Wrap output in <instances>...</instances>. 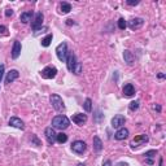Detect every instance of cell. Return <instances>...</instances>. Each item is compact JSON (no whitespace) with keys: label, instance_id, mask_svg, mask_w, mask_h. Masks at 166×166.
<instances>
[{"label":"cell","instance_id":"cell-1","mask_svg":"<svg viewBox=\"0 0 166 166\" xmlns=\"http://www.w3.org/2000/svg\"><path fill=\"white\" fill-rule=\"evenodd\" d=\"M69 124H70V121H69V118L66 117V116H56V117L52 120V127H55V129H59V130H65L69 127Z\"/></svg>","mask_w":166,"mask_h":166},{"label":"cell","instance_id":"cell-2","mask_svg":"<svg viewBox=\"0 0 166 166\" xmlns=\"http://www.w3.org/2000/svg\"><path fill=\"white\" fill-rule=\"evenodd\" d=\"M49 103H51L52 108H53L56 112H64V110H65V105H64V101H62V99L60 95H56V93L51 95Z\"/></svg>","mask_w":166,"mask_h":166},{"label":"cell","instance_id":"cell-3","mask_svg":"<svg viewBox=\"0 0 166 166\" xmlns=\"http://www.w3.org/2000/svg\"><path fill=\"white\" fill-rule=\"evenodd\" d=\"M68 44L65 43V42H62V43H60L59 46H57L56 48V55L57 57H59L60 61H66V57H68Z\"/></svg>","mask_w":166,"mask_h":166},{"label":"cell","instance_id":"cell-4","mask_svg":"<svg viewBox=\"0 0 166 166\" xmlns=\"http://www.w3.org/2000/svg\"><path fill=\"white\" fill-rule=\"evenodd\" d=\"M56 74H57V69L55 68V66H46V68L40 71L42 78H44V79H52L56 77Z\"/></svg>","mask_w":166,"mask_h":166},{"label":"cell","instance_id":"cell-5","mask_svg":"<svg viewBox=\"0 0 166 166\" xmlns=\"http://www.w3.org/2000/svg\"><path fill=\"white\" fill-rule=\"evenodd\" d=\"M148 142V135L145 134H142V135H138V136H135L134 139L131 140V143H130V145H131V148H138V147L145 144V143Z\"/></svg>","mask_w":166,"mask_h":166},{"label":"cell","instance_id":"cell-6","mask_svg":"<svg viewBox=\"0 0 166 166\" xmlns=\"http://www.w3.org/2000/svg\"><path fill=\"white\" fill-rule=\"evenodd\" d=\"M86 149H87V144L84 142H82V140H75L71 144V151L78 154H82L83 152H86Z\"/></svg>","mask_w":166,"mask_h":166},{"label":"cell","instance_id":"cell-7","mask_svg":"<svg viewBox=\"0 0 166 166\" xmlns=\"http://www.w3.org/2000/svg\"><path fill=\"white\" fill-rule=\"evenodd\" d=\"M77 64H78V61H77L75 55H74L73 52H69V53H68V57H66V65H68V70L73 73L74 69H75V65H77Z\"/></svg>","mask_w":166,"mask_h":166},{"label":"cell","instance_id":"cell-8","mask_svg":"<svg viewBox=\"0 0 166 166\" xmlns=\"http://www.w3.org/2000/svg\"><path fill=\"white\" fill-rule=\"evenodd\" d=\"M43 18H44L43 13H42V12H38L37 15H35L34 21L31 22V29L35 30V31H38V30H39L40 27H42V24H43Z\"/></svg>","mask_w":166,"mask_h":166},{"label":"cell","instance_id":"cell-9","mask_svg":"<svg viewBox=\"0 0 166 166\" xmlns=\"http://www.w3.org/2000/svg\"><path fill=\"white\" fill-rule=\"evenodd\" d=\"M144 25V20L140 17H136V18H132V20H130L127 22V26L130 27L131 30H138L140 29V27Z\"/></svg>","mask_w":166,"mask_h":166},{"label":"cell","instance_id":"cell-10","mask_svg":"<svg viewBox=\"0 0 166 166\" xmlns=\"http://www.w3.org/2000/svg\"><path fill=\"white\" fill-rule=\"evenodd\" d=\"M124 122H126V118H124V116H122V114H117L112 118V126L114 127V129H121L124 124Z\"/></svg>","mask_w":166,"mask_h":166},{"label":"cell","instance_id":"cell-11","mask_svg":"<svg viewBox=\"0 0 166 166\" xmlns=\"http://www.w3.org/2000/svg\"><path fill=\"white\" fill-rule=\"evenodd\" d=\"M44 134H46V138L47 140H48L49 144H53L55 142H56V132H55L53 127H47L46 130H44Z\"/></svg>","mask_w":166,"mask_h":166},{"label":"cell","instance_id":"cell-12","mask_svg":"<svg viewBox=\"0 0 166 166\" xmlns=\"http://www.w3.org/2000/svg\"><path fill=\"white\" fill-rule=\"evenodd\" d=\"M21 49H22L21 43H20L18 40H15V43H13V47H12V59H13V60L18 59V56L21 55Z\"/></svg>","mask_w":166,"mask_h":166},{"label":"cell","instance_id":"cell-13","mask_svg":"<svg viewBox=\"0 0 166 166\" xmlns=\"http://www.w3.org/2000/svg\"><path fill=\"white\" fill-rule=\"evenodd\" d=\"M73 122L77 123L78 126H83V124L87 122V116L81 114V113H77V114L73 116Z\"/></svg>","mask_w":166,"mask_h":166},{"label":"cell","instance_id":"cell-14","mask_svg":"<svg viewBox=\"0 0 166 166\" xmlns=\"http://www.w3.org/2000/svg\"><path fill=\"white\" fill-rule=\"evenodd\" d=\"M129 130L127 129H124V127H122V129H118V131L114 134V138L117 140H124V139H127L129 138Z\"/></svg>","mask_w":166,"mask_h":166},{"label":"cell","instance_id":"cell-15","mask_svg":"<svg viewBox=\"0 0 166 166\" xmlns=\"http://www.w3.org/2000/svg\"><path fill=\"white\" fill-rule=\"evenodd\" d=\"M20 77V73H18L16 69H12V70H9L8 71V74H7V78H5V83H12V82H15L16 79Z\"/></svg>","mask_w":166,"mask_h":166},{"label":"cell","instance_id":"cell-16","mask_svg":"<svg viewBox=\"0 0 166 166\" xmlns=\"http://www.w3.org/2000/svg\"><path fill=\"white\" fill-rule=\"evenodd\" d=\"M9 126L16 127V129H20V130L25 129V123L22 122L18 117H12V118H10V120H9Z\"/></svg>","mask_w":166,"mask_h":166},{"label":"cell","instance_id":"cell-17","mask_svg":"<svg viewBox=\"0 0 166 166\" xmlns=\"http://www.w3.org/2000/svg\"><path fill=\"white\" fill-rule=\"evenodd\" d=\"M123 59H124V62H126L127 65H132L135 61L134 55H132V52L129 51V49H124L123 51Z\"/></svg>","mask_w":166,"mask_h":166},{"label":"cell","instance_id":"cell-18","mask_svg":"<svg viewBox=\"0 0 166 166\" xmlns=\"http://www.w3.org/2000/svg\"><path fill=\"white\" fill-rule=\"evenodd\" d=\"M134 93H135V87L131 84V83H127V84H124V87H123V95L126 96V98H131Z\"/></svg>","mask_w":166,"mask_h":166},{"label":"cell","instance_id":"cell-19","mask_svg":"<svg viewBox=\"0 0 166 166\" xmlns=\"http://www.w3.org/2000/svg\"><path fill=\"white\" fill-rule=\"evenodd\" d=\"M34 16V12L33 10H27V12H24V13H21V16H20V20L22 24H27L29 21H31V17Z\"/></svg>","mask_w":166,"mask_h":166},{"label":"cell","instance_id":"cell-20","mask_svg":"<svg viewBox=\"0 0 166 166\" xmlns=\"http://www.w3.org/2000/svg\"><path fill=\"white\" fill-rule=\"evenodd\" d=\"M93 149L95 152H101L103 149V142L99 136H93Z\"/></svg>","mask_w":166,"mask_h":166},{"label":"cell","instance_id":"cell-21","mask_svg":"<svg viewBox=\"0 0 166 166\" xmlns=\"http://www.w3.org/2000/svg\"><path fill=\"white\" fill-rule=\"evenodd\" d=\"M70 10H71V5L69 4V3L62 1L61 4H60V13H62V15H66V13H69Z\"/></svg>","mask_w":166,"mask_h":166},{"label":"cell","instance_id":"cell-22","mask_svg":"<svg viewBox=\"0 0 166 166\" xmlns=\"http://www.w3.org/2000/svg\"><path fill=\"white\" fill-rule=\"evenodd\" d=\"M52 39H53V35H52V34H48L46 38H43V39H42V46H43V47H48L49 44H51Z\"/></svg>","mask_w":166,"mask_h":166},{"label":"cell","instance_id":"cell-23","mask_svg":"<svg viewBox=\"0 0 166 166\" xmlns=\"http://www.w3.org/2000/svg\"><path fill=\"white\" fill-rule=\"evenodd\" d=\"M66 140H68V135L64 134V132H60V134L56 135V142L60 143V144H62V143H65Z\"/></svg>","mask_w":166,"mask_h":166},{"label":"cell","instance_id":"cell-24","mask_svg":"<svg viewBox=\"0 0 166 166\" xmlns=\"http://www.w3.org/2000/svg\"><path fill=\"white\" fill-rule=\"evenodd\" d=\"M83 108H84V110L87 113H90L91 110H92V100H91V99H86L84 104H83Z\"/></svg>","mask_w":166,"mask_h":166},{"label":"cell","instance_id":"cell-25","mask_svg":"<svg viewBox=\"0 0 166 166\" xmlns=\"http://www.w3.org/2000/svg\"><path fill=\"white\" fill-rule=\"evenodd\" d=\"M139 100H136V101H131V103H130V105H129V108H130V110H132V112H134V110H136L138 108H139Z\"/></svg>","mask_w":166,"mask_h":166},{"label":"cell","instance_id":"cell-26","mask_svg":"<svg viewBox=\"0 0 166 166\" xmlns=\"http://www.w3.org/2000/svg\"><path fill=\"white\" fill-rule=\"evenodd\" d=\"M118 27H120L121 30H124L127 27V22L123 20V18H120V20H118Z\"/></svg>","mask_w":166,"mask_h":166},{"label":"cell","instance_id":"cell-27","mask_svg":"<svg viewBox=\"0 0 166 166\" xmlns=\"http://www.w3.org/2000/svg\"><path fill=\"white\" fill-rule=\"evenodd\" d=\"M8 35V29L7 26H0V37H7Z\"/></svg>","mask_w":166,"mask_h":166},{"label":"cell","instance_id":"cell-28","mask_svg":"<svg viewBox=\"0 0 166 166\" xmlns=\"http://www.w3.org/2000/svg\"><path fill=\"white\" fill-rule=\"evenodd\" d=\"M73 73H74V74H77V75L82 73V64H81V62H78V64L75 65V69H74Z\"/></svg>","mask_w":166,"mask_h":166},{"label":"cell","instance_id":"cell-29","mask_svg":"<svg viewBox=\"0 0 166 166\" xmlns=\"http://www.w3.org/2000/svg\"><path fill=\"white\" fill-rule=\"evenodd\" d=\"M156 154H157V151H154V149H153V151H148V152H145L144 156H145V158H151V157L156 156Z\"/></svg>","mask_w":166,"mask_h":166},{"label":"cell","instance_id":"cell-30","mask_svg":"<svg viewBox=\"0 0 166 166\" xmlns=\"http://www.w3.org/2000/svg\"><path fill=\"white\" fill-rule=\"evenodd\" d=\"M31 140H33V143H34V144L37 145V147H39V145L42 144V143H40V140L38 139V138L35 136V135H31Z\"/></svg>","mask_w":166,"mask_h":166},{"label":"cell","instance_id":"cell-31","mask_svg":"<svg viewBox=\"0 0 166 166\" xmlns=\"http://www.w3.org/2000/svg\"><path fill=\"white\" fill-rule=\"evenodd\" d=\"M126 3L129 5H138V4H139V0H127Z\"/></svg>","mask_w":166,"mask_h":166},{"label":"cell","instance_id":"cell-32","mask_svg":"<svg viewBox=\"0 0 166 166\" xmlns=\"http://www.w3.org/2000/svg\"><path fill=\"white\" fill-rule=\"evenodd\" d=\"M4 65H3V64H0V81H1L3 79V75H4Z\"/></svg>","mask_w":166,"mask_h":166},{"label":"cell","instance_id":"cell-33","mask_svg":"<svg viewBox=\"0 0 166 166\" xmlns=\"http://www.w3.org/2000/svg\"><path fill=\"white\" fill-rule=\"evenodd\" d=\"M5 16H7V17H12V16H13V10L12 9H7V10H5Z\"/></svg>","mask_w":166,"mask_h":166},{"label":"cell","instance_id":"cell-34","mask_svg":"<svg viewBox=\"0 0 166 166\" xmlns=\"http://www.w3.org/2000/svg\"><path fill=\"white\" fill-rule=\"evenodd\" d=\"M153 109H156L157 112H160V110H161V107H160V105H156V104H154V105H153Z\"/></svg>","mask_w":166,"mask_h":166},{"label":"cell","instance_id":"cell-35","mask_svg":"<svg viewBox=\"0 0 166 166\" xmlns=\"http://www.w3.org/2000/svg\"><path fill=\"white\" fill-rule=\"evenodd\" d=\"M103 166H112V162H110L109 160H108V161H105L104 164H103Z\"/></svg>","mask_w":166,"mask_h":166},{"label":"cell","instance_id":"cell-36","mask_svg":"<svg viewBox=\"0 0 166 166\" xmlns=\"http://www.w3.org/2000/svg\"><path fill=\"white\" fill-rule=\"evenodd\" d=\"M157 77H158L160 79H164L165 78V74L164 73H158V75H157Z\"/></svg>","mask_w":166,"mask_h":166},{"label":"cell","instance_id":"cell-37","mask_svg":"<svg viewBox=\"0 0 166 166\" xmlns=\"http://www.w3.org/2000/svg\"><path fill=\"white\" fill-rule=\"evenodd\" d=\"M147 164L152 165V164H153V160H151V158H147Z\"/></svg>","mask_w":166,"mask_h":166}]
</instances>
